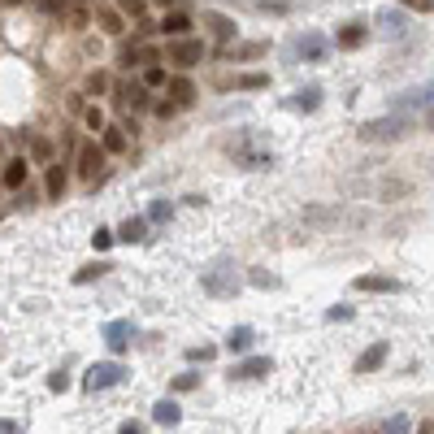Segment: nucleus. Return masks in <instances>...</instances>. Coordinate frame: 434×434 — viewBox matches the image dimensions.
<instances>
[{
  "label": "nucleus",
  "mask_w": 434,
  "mask_h": 434,
  "mask_svg": "<svg viewBox=\"0 0 434 434\" xmlns=\"http://www.w3.org/2000/svg\"><path fill=\"white\" fill-rule=\"evenodd\" d=\"M356 313L347 309V304H335V309H326V321H352Z\"/></svg>",
  "instance_id": "nucleus-36"
},
{
  "label": "nucleus",
  "mask_w": 434,
  "mask_h": 434,
  "mask_svg": "<svg viewBox=\"0 0 434 434\" xmlns=\"http://www.w3.org/2000/svg\"><path fill=\"white\" fill-rule=\"evenodd\" d=\"M83 122H87V131H105V109H100V105H91V109H83Z\"/></svg>",
  "instance_id": "nucleus-27"
},
{
  "label": "nucleus",
  "mask_w": 434,
  "mask_h": 434,
  "mask_svg": "<svg viewBox=\"0 0 434 434\" xmlns=\"http://www.w3.org/2000/svg\"><path fill=\"white\" fill-rule=\"evenodd\" d=\"M105 87H109V74H100V70H91V74H87V91H91V96H100V91H105Z\"/></svg>",
  "instance_id": "nucleus-31"
},
{
  "label": "nucleus",
  "mask_w": 434,
  "mask_h": 434,
  "mask_svg": "<svg viewBox=\"0 0 434 434\" xmlns=\"http://www.w3.org/2000/svg\"><path fill=\"white\" fill-rule=\"evenodd\" d=\"M269 369H274L269 356H252V361H239V365L231 369V378H235V382H252V378H265Z\"/></svg>",
  "instance_id": "nucleus-12"
},
{
  "label": "nucleus",
  "mask_w": 434,
  "mask_h": 434,
  "mask_svg": "<svg viewBox=\"0 0 434 434\" xmlns=\"http://www.w3.org/2000/svg\"><path fill=\"white\" fill-rule=\"evenodd\" d=\"M96 18L105 22V31H109V35H122V31H126V22H122V13H113V9H96Z\"/></svg>",
  "instance_id": "nucleus-26"
},
{
  "label": "nucleus",
  "mask_w": 434,
  "mask_h": 434,
  "mask_svg": "<svg viewBox=\"0 0 434 434\" xmlns=\"http://www.w3.org/2000/svg\"><path fill=\"white\" fill-rule=\"evenodd\" d=\"M48 387H53V391H65V387H70V378H65V374H61V369H57V374H53V378H48Z\"/></svg>",
  "instance_id": "nucleus-42"
},
{
  "label": "nucleus",
  "mask_w": 434,
  "mask_h": 434,
  "mask_svg": "<svg viewBox=\"0 0 434 434\" xmlns=\"http://www.w3.org/2000/svg\"><path fill=\"white\" fill-rule=\"evenodd\" d=\"M157 31H161L165 39H183V35L191 31V13H183V9H170V13H161Z\"/></svg>",
  "instance_id": "nucleus-8"
},
{
  "label": "nucleus",
  "mask_w": 434,
  "mask_h": 434,
  "mask_svg": "<svg viewBox=\"0 0 434 434\" xmlns=\"http://www.w3.org/2000/svg\"><path fill=\"white\" fill-rule=\"evenodd\" d=\"M170 91H174V105H178V109L196 100V87H191V79H174V83H170Z\"/></svg>",
  "instance_id": "nucleus-23"
},
{
  "label": "nucleus",
  "mask_w": 434,
  "mask_h": 434,
  "mask_svg": "<svg viewBox=\"0 0 434 434\" xmlns=\"http://www.w3.org/2000/svg\"><path fill=\"white\" fill-rule=\"evenodd\" d=\"M113 239H117L113 231H96V235H91V243H96V252H105V248H109Z\"/></svg>",
  "instance_id": "nucleus-39"
},
{
  "label": "nucleus",
  "mask_w": 434,
  "mask_h": 434,
  "mask_svg": "<svg viewBox=\"0 0 434 434\" xmlns=\"http://www.w3.org/2000/svg\"><path fill=\"white\" fill-rule=\"evenodd\" d=\"M0 434H22V426L18 421H0Z\"/></svg>",
  "instance_id": "nucleus-45"
},
{
  "label": "nucleus",
  "mask_w": 434,
  "mask_h": 434,
  "mask_svg": "<svg viewBox=\"0 0 434 434\" xmlns=\"http://www.w3.org/2000/svg\"><path fill=\"white\" fill-rule=\"evenodd\" d=\"M31 157L48 165V161H53V143H48V139H35V143H31Z\"/></svg>",
  "instance_id": "nucleus-33"
},
{
  "label": "nucleus",
  "mask_w": 434,
  "mask_h": 434,
  "mask_svg": "<svg viewBox=\"0 0 434 434\" xmlns=\"http://www.w3.org/2000/svg\"><path fill=\"white\" fill-rule=\"evenodd\" d=\"M152 113L165 122V117H174V113H178V105H174V100H157V105H152Z\"/></svg>",
  "instance_id": "nucleus-37"
},
{
  "label": "nucleus",
  "mask_w": 434,
  "mask_h": 434,
  "mask_svg": "<svg viewBox=\"0 0 434 434\" xmlns=\"http://www.w3.org/2000/svg\"><path fill=\"white\" fill-rule=\"evenodd\" d=\"M117 434H143V421H122Z\"/></svg>",
  "instance_id": "nucleus-44"
},
{
  "label": "nucleus",
  "mask_w": 434,
  "mask_h": 434,
  "mask_svg": "<svg viewBox=\"0 0 434 434\" xmlns=\"http://www.w3.org/2000/svg\"><path fill=\"white\" fill-rule=\"evenodd\" d=\"M408 131H413V113H400V109H395L391 117H374V122H365L356 135H361L365 143H395V139H404Z\"/></svg>",
  "instance_id": "nucleus-1"
},
{
  "label": "nucleus",
  "mask_w": 434,
  "mask_h": 434,
  "mask_svg": "<svg viewBox=\"0 0 434 434\" xmlns=\"http://www.w3.org/2000/svg\"><path fill=\"white\" fill-rule=\"evenodd\" d=\"M239 87H243V91H261V87H269V79H265V74H243Z\"/></svg>",
  "instance_id": "nucleus-32"
},
{
  "label": "nucleus",
  "mask_w": 434,
  "mask_h": 434,
  "mask_svg": "<svg viewBox=\"0 0 434 434\" xmlns=\"http://www.w3.org/2000/svg\"><path fill=\"white\" fill-rule=\"evenodd\" d=\"M5 5H22V0H5Z\"/></svg>",
  "instance_id": "nucleus-48"
},
{
  "label": "nucleus",
  "mask_w": 434,
  "mask_h": 434,
  "mask_svg": "<svg viewBox=\"0 0 434 434\" xmlns=\"http://www.w3.org/2000/svg\"><path fill=\"white\" fill-rule=\"evenodd\" d=\"M352 287H356V291H378V295H400V291H404L400 278H387V274H361Z\"/></svg>",
  "instance_id": "nucleus-6"
},
{
  "label": "nucleus",
  "mask_w": 434,
  "mask_h": 434,
  "mask_svg": "<svg viewBox=\"0 0 434 434\" xmlns=\"http://www.w3.org/2000/svg\"><path fill=\"white\" fill-rule=\"evenodd\" d=\"M105 157H109V152L100 148L96 139H83V143H79V157H74V170H79L83 178H96L100 165H105Z\"/></svg>",
  "instance_id": "nucleus-4"
},
{
  "label": "nucleus",
  "mask_w": 434,
  "mask_h": 434,
  "mask_svg": "<svg viewBox=\"0 0 434 434\" xmlns=\"http://www.w3.org/2000/svg\"><path fill=\"white\" fill-rule=\"evenodd\" d=\"M117 9H122L126 18H135V22H143V13H148L143 0H117Z\"/></svg>",
  "instance_id": "nucleus-30"
},
{
  "label": "nucleus",
  "mask_w": 434,
  "mask_h": 434,
  "mask_svg": "<svg viewBox=\"0 0 434 434\" xmlns=\"http://www.w3.org/2000/svg\"><path fill=\"white\" fill-rule=\"evenodd\" d=\"M387 356H391V343H382V339H378V343H369L361 356H356V365H352V369H356V374H374L382 361H387Z\"/></svg>",
  "instance_id": "nucleus-11"
},
{
  "label": "nucleus",
  "mask_w": 434,
  "mask_h": 434,
  "mask_svg": "<svg viewBox=\"0 0 434 434\" xmlns=\"http://www.w3.org/2000/svg\"><path fill=\"white\" fill-rule=\"evenodd\" d=\"M152 421L157 426H178L183 421V408H178L174 400H161V404H152Z\"/></svg>",
  "instance_id": "nucleus-18"
},
{
  "label": "nucleus",
  "mask_w": 434,
  "mask_h": 434,
  "mask_svg": "<svg viewBox=\"0 0 434 434\" xmlns=\"http://www.w3.org/2000/svg\"><path fill=\"white\" fill-rule=\"evenodd\" d=\"M187 361H213V347H191Z\"/></svg>",
  "instance_id": "nucleus-41"
},
{
  "label": "nucleus",
  "mask_w": 434,
  "mask_h": 434,
  "mask_svg": "<svg viewBox=\"0 0 434 434\" xmlns=\"http://www.w3.org/2000/svg\"><path fill=\"white\" fill-rule=\"evenodd\" d=\"M157 5H165V9H170V5H174V0H157Z\"/></svg>",
  "instance_id": "nucleus-47"
},
{
  "label": "nucleus",
  "mask_w": 434,
  "mask_h": 434,
  "mask_svg": "<svg viewBox=\"0 0 434 434\" xmlns=\"http://www.w3.org/2000/svg\"><path fill=\"white\" fill-rule=\"evenodd\" d=\"M39 5H44V13H61V18L70 13V9H65V0H39Z\"/></svg>",
  "instance_id": "nucleus-40"
},
{
  "label": "nucleus",
  "mask_w": 434,
  "mask_h": 434,
  "mask_svg": "<svg viewBox=\"0 0 434 434\" xmlns=\"http://www.w3.org/2000/svg\"><path fill=\"white\" fill-rule=\"evenodd\" d=\"M200 387V374H178L174 378V391H196Z\"/></svg>",
  "instance_id": "nucleus-34"
},
{
  "label": "nucleus",
  "mask_w": 434,
  "mask_h": 434,
  "mask_svg": "<svg viewBox=\"0 0 434 434\" xmlns=\"http://www.w3.org/2000/svg\"><path fill=\"white\" fill-rule=\"evenodd\" d=\"M165 83H170V79H165L161 65H148V70H143V87H148V91H152V87H165Z\"/></svg>",
  "instance_id": "nucleus-29"
},
{
  "label": "nucleus",
  "mask_w": 434,
  "mask_h": 434,
  "mask_svg": "<svg viewBox=\"0 0 434 434\" xmlns=\"http://www.w3.org/2000/svg\"><path fill=\"white\" fill-rule=\"evenodd\" d=\"M113 265H105V261H96V265H83L79 274H74V283H91V278H100V274H109Z\"/></svg>",
  "instance_id": "nucleus-28"
},
{
  "label": "nucleus",
  "mask_w": 434,
  "mask_h": 434,
  "mask_svg": "<svg viewBox=\"0 0 434 434\" xmlns=\"http://www.w3.org/2000/svg\"><path fill=\"white\" fill-rule=\"evenodd\" d=\"M291 105H295L300 113H313V109L321 105V87H317V83H309V87H300V91H295V100H291Z\"/></svg>",
  "instance_id": "nucleus-19"
},
{
  "label": "nucleus",
  "mask_w": 434,
  "mask_h": 434,
  "mask_svg": "<svg viewBox=\"0 0 434 434\" xmlns=\"http://www.w3.org/2000/svg\"><path fill=\"white\" fill-rule=\"evenodd\" d=\"M378 434H413V417L395 413V417H387V421H378Z\"/></svg>",
  "instance_id": "nucleus-20"
},
{
  "label": "nucleus",
  "mask_w": 434,
  "mask_h": 434,
  "mask_svg": "<svg viewBox=\"0 0 434 434\" xmlns=\"http://www.w3.org/2000/svg\"><path fill=\"white\" fill-rule=\"evenodd\" d=\"M252 287H278V278H269V274H252Z\"/></svg>",
  "instance_id": "nucleus-43"
},
{
  "label": "nucleus",
  "mask_w": 434,
  "mask_h": 434,
  "mask_svg": "<svg viewBox=\"0 0 434 434\" xmlns=\"http://www.w3.org/2000/svg\"><path fill=\"white\" fill-rule=\"evenodd\" d=\"M209 27H213L217 39H231V35H235V22L226 18V13H209Z\"/></svg>",
  "instance_id": "nucleus-25"
},
{
  "label": "nucleus",
  "mask_w": 434,
  "mask_h": 434,
  "mask_svg": "<svg viewBox=\"0 0 434 434\" xmlns=\"http://www.w3.org/2000/svg\"><path fill=\"white\" fill-rule=\"evenodd\" d=\"M27 174H31V161H27V157H13V161L5 165V178H0V183H5L9 191H18L22 183H27Z\"/></svg>",
  "instance_id": "nucleus-15"
},
{
  "label": "nucleus",
  "mask_w": 434,
  "mask_h": 434,
  "mask_svg": "<svg viewBox=\"0 0 434 434\" xmlns=\"http://www.w3.org/2000/svg\"><path fill=\"white\" fill-rule=\"evenodd\" d=\"M426 126H430V131H434V109H426Z\"/></svg>",
  "instance_id": "nucleus-46"
},
{
  "label": "nucleus",
  "mask_w": 434,
  "mask_h": 434,
  "mask_svg": "<svg viewBox=\"0 0 434 434\" xmlns=\"http://www.w3.org/2000/svg\"><path fill=\"white\" fill-rule=\"evenodd\" d=\"M170 213H174V209H170L165 200H152V209H148V217H152V222H170Z\"/></svg>",
  "instance_id": "nucleus-35"
},
{
  "label": "nucleus",
  "mask_w": 434,
  "mask_h": 434,
  "mask_svg": "<svg viewBox=\"0 0 434 434\" xmlns=\"http://www.w3.org/2000/svg\"><path fill=\"white\" fill-rule=\"evenodd\" d=\"M117 100H122V105H135V109H148L152 105V100H148V87L143 83H117Z\"/></svg>",
  "instance_id": "nucleus-14"
},
{
  "label": "nucleus",
  "mask_w": 434,
  "mask_h": 434,
  "mask_svg": "<svg viewBox=\"0 0 434 434\" xmlns=\"http://www.w3.org/2000/svg\"><path fill=\"white\" fill-rule=\"evenodd\" d=\"M252 343H257V330H252V326H235L231 335H226V352H235V356L248 352Z\"/></svg>",
  "instance_id": "nucleus-16"
},
{
  "label": "nucleus",
  "mask_w": 434,
  "mask_h": 434,
  "mask_svg": "<svg viewBox=\"0 0 434 434\" xmlns=\"http://www.w3.org/2000/svg\"><path fill=\"white\" fill-rule=\"evenodd\" d=\"M200 287L209 291V295H222V300H226V295H235V291H239V274H235V265H231V261L222 257V261H213L209 269L200 274Z\"/></svg>",
  "instance_id": "nucleus-2"
},
{
  "label": "nucleus",
  "mask_w": 434,
  "mask_h": 434,
  "mask_svg": "<svg viewBox=\"0 0 434 434\" xmlns=\"http://www.w3.org/2000/svg\"><path fill=\"white\" fill-rule=\"evenodd\" d=\"M170 61H174V65H183V70L200 65V61H204V44H200V39H187V35H183V39H174V44H170Z\"/></svg>",
  "instance_id": "nucleus-5"
},
{
  "label": "nucleus",
  "mask_w": 434,
  "mask_h": 434,
  "mask_svg": "<svg viewBox=\"0 0 434 434\" xmlns=\"http://www.w3.org/2000/svg\"><path fill=\"white\" fill-rule=\"evenodd\" d=\"M404 9H413V13H434V0H400Z\"/></svg>",
  "instance_id": "nucleus-38"
},
{
  "label": "nucleus",
  "mask_w": 434,
  "mask_h": 434,
  "mask_svg": "<svg viewBox=\"0 0 434 434\" xmlns=\"http://www.w3.org/2000/svg\"><path fill=\"white\" fill-rule=\"evenodd\" d=\"M365 39H369V31L361 27V22H352V27H343V31H339V48H361Z\"/></svg>",
  "instance_id": "nucleus-22"
},
{
  "label": "nucleus",
  "mask_w": 434,
  "mask_h": 434,
  "mask_svg": "<svg viewBox=\"0 0 434 434\" xmlns=\"http://www.w3.org/2000/svg\"><path fill=\"white\" fill-rule=\"evenodd\" d=\"M378 27L387 31V35H400V31H404V13H395V9H382V13H378Z\"/></svg>",
  "instance_id": "nucleus-24"
},
{
  "label": "nucleus",
  "mask_w": 434,
  "mask_h": 434,
  "mask_svg": "<svg viewBox=\"0 0 434 434\" xmlns=\"http://www.w3.org/2000/svg\"><path fill=\"white\" fill-rule=\"evenodd\" d=\"M131 339H135V326L126 321V317H117V321L105 326V343H109L113 352H126V343H131Z\"/></svg>",
  "instance_id": "nucleus-13"
},
{
  "label": "nucleus",
  "mask_w": 434,
  "mask_h": 434,
  "mask_svg": "<svg viewBox=\"0 0 434 434\" xmlns=\"http://www.w3.org/2000/svg\"><path fill=\"white\" fill-rule=\"evenodd\" d=\"M395 109H400V113H413V109H434V83H426V87H413V91H404V96L395 100Z\"/></svg>",
  "instance_id": "nucleus-10"
},
{
  "label": "nucleus",
  "mask_w": 434,
  "mask_h": 434,
  "mask_svg": "<svg viewBox=\"0 0 434 434\" xmlns=\"http://www.w3.org/2000/svg\"><path fill=\"white\" fill-rule=\"evenodd\" d=\"M100 148H105L109 157L126 152V126H105V131H100Z\"/></svg>",
  "instance_id": "nucleus-17"
},
{
  "label": "nucleus",
  "mask_w": 434,
  "mask_h": 434,
  "mask_svg": "<svg viewBox=\"0 0 434 434\" xmlns=\"http://www.w3.org/2000/svg\"><path fill=\"white\" fill-rule=\"evenodd\" d=\"M326 53H330V39L317 35V31H309V35L295 39V57H304V61H326Z\"/></svg>",
  "instance_id": "nucleus-7"
},
{
  "label": "nucleus",
  "mask_w": 434,
  "mask_h": 434,
  "mask_svg": "<svg viewBox=\"0 0 434 434\" xmlns=\"http://www.w3.org/2000/svg\"><path fill=\"white\" fill-rule=\"evenodd\" d=\"M143 226H148L143 217H126L122 231H117V239H122V243H143Z\"/></svg>",
  "instance_id": "nucleus-21"
},
{
  "label": "nucleus",
  "mask_w": 434,
  "mask_h": 434,
  "mask_svg": "<svg viewBox=\"0 0 434 434\" xmlns=\"http://www.w3.org/2000/svg\"><path fill=\"white\" fill-rule=\"evenodd\" d=\"M65 187H70V170H65L61 161H48V174H44V196H48V200H61V196H65Z\"/></svg>",
  "instance_id": "nucleus-9"
},
{
  "label": "nucleus",
  "mask_w": 434,
  "mask_h": 434,
  "mask_svg": "<svg viewBox=\"0 0 434 434\" xmlns=\"http://www.w3.org/2000/svg\"><path fill=\"white\" fill-rule=\"evenodd\" d=\"M117 382H126V369H122L117 361H105V365H91V369H87L83 387H87V391H109V387H117Z\"/></svg>",
  "instance_id": "nucleus-3"
}]
</instances>
